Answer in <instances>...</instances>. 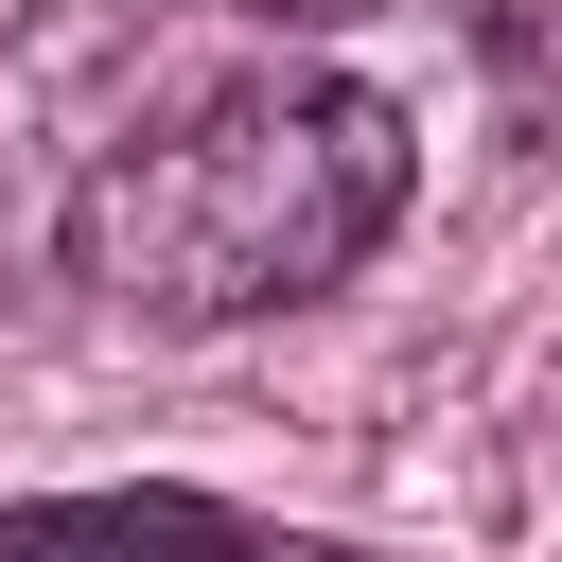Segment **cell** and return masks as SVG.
<instances>
[{
    "instance_id": "obj_1",
    "label": "cell",
    "mask_w": 562,
    "mask_h": 562,
    "mask_svg": "<svg viewBox=\"0 0 562 562\" xmlns=\"http://www.w3.org/2000/svg\"><path fill=\"white\" fill-rule=\"evenodd\" d=\"M422 193V123L369 70H228L193 105H158L140 140H105L53 211L70 281L140 334H246L334 299Z\"/></svg>"
},
{
    "instance_id": "obj_2",
    "label": "cell",
    "mask_w": 562,
    "mask_h": 562,
    "mask_svg": "<svg viewBox=\"0 0 562 562\" xmlns=\"http://www.w3.org/2000/svg\"><path fill=\"white\" fill-rule=\"evenodd\" d=\"M474 53H492V88H509V123H527V140H562V0H492V35H474Z\"/></svg>"
},
{
    "instance_id": "obj_3",
    "label": "cell",
    "mask_w": 562,
    "mask_h": 562,
    "mask_svg": "<svg viewBox=\"0 0 562 562\" xmlns=\"http://www.w3.org/2000/svg\"><path fill=\"white\" fill-rule=\"evenodd\" d=\"M228 18H263V35H316V18H351V0H228Z\"/></svg>"
}]
</instances>
